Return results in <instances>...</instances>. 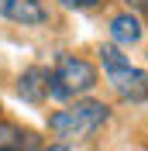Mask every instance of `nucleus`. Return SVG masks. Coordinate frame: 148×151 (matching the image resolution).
Here are the masks:
<instances>
[{
	"label": "nucleus",
	"mask_w": 148,
	"mask_h": 151,
	"mask_svg": "<svg viewBox=\"0 0 148 151\" xmlns=\"http://www.w3.org/2000/svg\"><path fill=\"white\" fill-rule=\"evenodd\" d=\"M0 151H38V137L10 120H0Z\"/></svg>",
	"instance_id": "7"
},
{
	"label": "nucleus",
	"mask_w": 148,
	"mask_h": 151,
	"mask_svg": "<svg viewBox=\"0 0 148 151\" xmlns=\"http://www.w3.org/2000/svg\"><path fill=\"white\" fill-rule=\"evenodd\" d=\"M62 7H69V10H90V7H96L100 0H59Z\"/></svg>",
	"instance_id": "8"
},
{
	"label": "nucleus",
	"mask_w": 148,
	"mask_h": 151,
	"mask_svg": "<svg viewBox=\"0 0 148 151\" xmlns=\"http://www.w3.org/2000/svg\"><path fill=\"white\" fill-rule=\"evenodd\" d=\"M110 120V106L100 103V100H76L65 110H55L48 117V131L62 137V141H79V137H90Z\"/></svg>",
	"instance_id": "1"
},
{
	"label": "nucleus",
	"mask_w": 148,
	"mask_h": 151,
	"mask_svg": "<svg viewBox=\"0 0 148 151\" xmlns=\"http://www.w3.org/2000/svg\"><path fill=\"white\" fill-rule=\"evenodd\" d=\"M41 151H73V148H69V144H62V141H59V144H48V148H41Z\"/></svg>",
	"instance_id": "10"
},
{
	"label": "nucleus",
	"mask_w": 148,
	"mask_h": 151,
	"mask_svg": "<svg viewBox=\"0 0 148 151\" xmlns=\"http://www.w3.org/2000/svg\"><path fill=\"white\" fill-rule=\"evenodd\" d=\"M131 10H141V14H148V0H128Z\"/></svg>",
	"instance_id": "9"
},
{
	"label": "nucleus",
	"mask_w": 148,
	"mask_h": 151,
	"mask_svg": "<svg viewBox=\"0 0 148 151\" xmlns=\"http://www.w3.org/2000/svg\"><path fill=\"white\" fill-rule=\"evenodd\" d=\"M96 86V69L79 55H62L48 72V96L52 100H79Z\"/></svg>",
	"instance_id": "3"
},
{
	"label": "nucleus",
	"mask_w": 148,
	"mask_h": 151,
	"mask_svg": "<svg viewBox=\"0 0 148 151\" xmlns=\"http://www.w3.org/2000/svg\"><path fill=\"white\" fill-rule=\"evenodd\" d=\"M17 96L24 103H41V100H48V69H41V65L24 69L21 79H17Z\"/></svg>",
	"instance_id": "5"
},
{
	"label": "nucleus",
	"mask_w": 148,
	"mask_h": 151,
	"mask_svg": "<svg viewBox=\"0 0 148 151\" xmlns=\"http://www.w3.org/2000/svg\"><path fill=\"white\" fill-rule=\"evenodd\" d=\"M100 62L107 69V83L110 89L120 96V100H128V103H141L148 96V72L138 65H131V58L120 52L117 45H103L100 48Z\"/></svg>",
	"instance_id": "2"
},
{
	"label": "nucleus",
	"mask_w": 148,
	"mask_h": 151,
	"mask_svg": "<svg viewBox=\"0 0 148 151\" xmlns=\"http://www.w3.org/2000/svg\"><path fill=\"white\" fill-rule=\"evenodd\" d=\"M141 35H145V28H141V21L134 17L131 10L110 17V41H114L117 48H134V45L141 41Z\"/></svg>",
	"instance_id": "6"
},
{
	"label": "nucleus",
	"mask_w": 148,
	"mask_h": 151,
	"mask_svg": "<svg viewBox=\"0 0 148 151\" xmlns=\"http://www.w3.org/2000/svg\"><path fill=\"white\" fill-rule=\"evenodd\" d=\"M0 17L21 28H41L48 21L45 0H0Z\"/></svg>",
	"instance_id": "4"
}]
</instances>
